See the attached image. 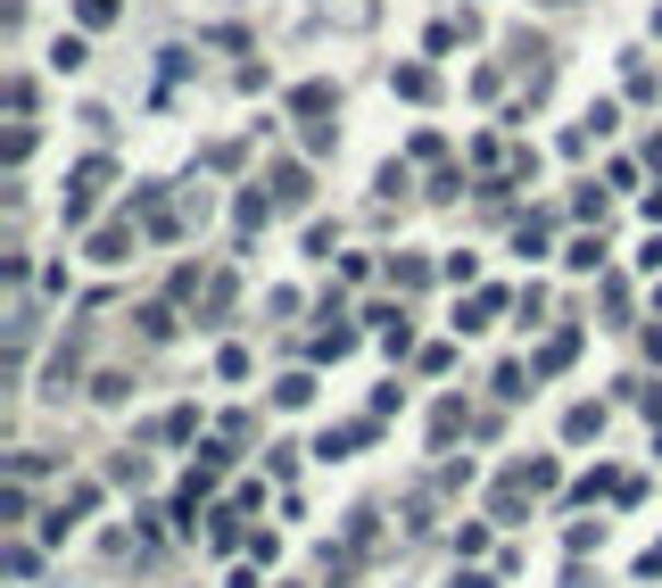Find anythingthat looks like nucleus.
Wrapping results in <instances>:
<instances>
[{
    "instance_id": "nucleus-7",
    "label": "nucleus",
    "mask_w": 662,
    "mask_h": 588,
    "mask_svg": "<svg viewBox=\"0 0 662 588\" xmlns=\"http://www.w3.org/2000/svg\"><path fill=\"white\" fill-rule=\"evenodd\" d=\"M274 199H282V208H299V199H306V174L282 166V174H274Z\"/></svg>"
},
{
    "instance_id": "nucleus-6",
    "label": "nucleus",
    "mask_w": 662,
    "mask_h": 588,
    "mask_svg": "<svg viewBox=\"0 0 662 588\" xmlns=\"http://www.w3.org/2000/svg\"><path fill=\"white\" fill-rule=\"evenodd\" d=\"M564 266H571V274H596V266H605V241H571Z\"/></svg>"
},
{
    "instance_id": "nucleus-9",
    "label": "nucleus",
    "mask_w": 662,
    "mask_h": 588,
    "mask_svg": "<svg viewBox=\"0 0 662 588\" xmlns=\"http://www.w3.org/2000/svg\"><path fill=\"white\" fill-rule=\"evenodd\" d=\"M116 18V0H83V25H108Z\"/></svg>"
},
{
    "instance_id": "nucleus-5",
    "label": "nucleus",
    "mask_w": 662,
    "mask_h": 588,
    "mask_svg": "<svg viewBox=\"0 0 662 588\" xmlns=\"http://www.w3.org/2000/svg\"><path fill=\"white\" fill-rule=\"evenodd\" d=\"M596 431H605V406H571L564 415V439H596Z\"/></svg>"
},
{
    "instance_id": "nucleus-1",
    "label": "nucleus",
    "mask_w": 662,
    "mask_h": 588,
    "mask_svg": "<svg viewBox=\"0 0 662 588\" xmlns=\"http://www.w3.org/2000/svg\"><path fill=\"white\" fill-rule=\"evenodd\" d=\"M100 183H108V158H92V166L76 174V191H67V224H76V232L92 224V191H100Z\"/></svg>"
},
{
    "instance_id": "nucleus-10",
    "label": "nucleus",
    "mask_w": 662,
    "mask_h": 588,
    "mask_svg": "<svg viewBox=\"0 0 662 588\" xmlns=\"http://www.w3.org/2000/svg\"><path fill=\"white\" fill-rule=\"evenodd\" d=\"M638 572H646V580H662V539H654V547L638 555Z\"/></svg>"
},
{
    "instance_id": "nucleus-3",
    "label": "nucleus",
    "mask_w": 662,
    "mask_h": 588,
    "mask_svg": "<svg viewBox=\"0 0 662 588\" xmlns=\"http://www.w3.org/2000/svg\"><path fill=\"white\" fill-rule=\"evenodd\" d=\"M125 249H132V232H125V224L92 232V257H100V266H125Z\"/></svg>"
},
{
    "instance_id": "nucleus-8",
    "label": "nucleus",
    "mask_w": 662,
    "mask_h": 588,
    "mask_svg": "<svg viewBox=\"0 0 662 588\" xmlns=\"http://www.w3.org/2000/svg\"><path fill=\"white\" fill-rule=\"evenodd\" d=\"M390 283H397V290H422V283H431V266H422V257H397Z\"/></svg>"
},
{
    "instance_id": "nucleus-4",
    "label": "nucleus",
    "mask_w": 662,
    "mask_h": 588,
    "mask_svg": "<svg viewBox=\"0 0 662 588\" xmlns=\"http://www.w3.org/2000/svg\"><path fill=\"white\" fill-rule=\"evenodd\" d=\"M497 307H506V290H480V299H473V307H464V315H455V332H480V323H489V315H497Z\"/></svg>"
},
{
    "instance_id": "nucleus-2",
    "label": "nucleus",
    "mask_w": 662,
    "mask_h": 588,
    "mask_svg": "<svg viewBox=\"0 0 662 588\" xmlns=\"http://www.w3.org/2000/svg\"><path fill=\"white\" fill-rule=\"evenodd\" d=\"M571 357H580V332H555V341L538 348V365H530V373H564Z\"/></svg>"
}]
</instances>
